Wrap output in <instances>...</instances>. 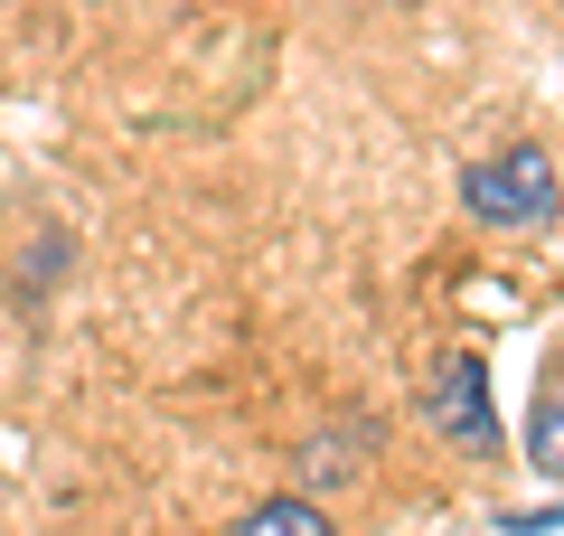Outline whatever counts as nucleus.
I'll return each mask as SVG.
<instances>
[{
  "instance_id": "obj_1",
  "label": "nucleus",
  "mask_w": 564,
  "mask_h": 536,
  "mask_svg": "<svg viewBox=\"0 0 564 536\" xmlns=\"http://www.w3.org/2000/svg\"><path fill=\"white\" fill-rule=\"evenodd\" d=\"M462 207L480 226H518V236H536V226H555L564 179H555V160H545L536 141H508V151H489V160L462 170Z\"/></svg>"
},
{
  "instance_id": "obj_2",
  "label": "nucleus",
  "mask_w": 564,
  "mask_h": 536,
  "mask_svg": "<svg viewBox=\"0 0 564 536\" xmlns=\"http://www.w3.org/2000/svg\"><path fill=\"white\" fill-rule=\"evenodd\" d=\"M423 424L452 442V452H470V461H489L499 452V415H489V367L470 349H452V357H433V377H423Z\"/></svg>"
},
{
  "instance_id": "obj_3",
  "label": "nucleus",
  "mask_w": 564,
  "mask_h": 536,
  "mask_svg": "<svg viewBox=\"0 0 564 536\" xmlns=\"http://www.w3.org/2000/svg\"><path fill=\"white\" fill-rule=\"evenodd\" d=\"M236 536H329L321 499H263V508H245Z\"/></svg>"
},
{
  "instance_id": "obj_4",
  "label": "nucleus",
  "mask_w": 564,
  "mask_h": 536,
  "mask_svg": "<svg viewBox=\"0 0 564 536\" xmlns=\"http://www.w3.org/2000/svg\"><path fill=\"white\" fill-rule=\"evenodd\" d=\"M527 461L564 480V386H545V396H536V415H527Z\"/></svg>"
}]
</instances>
